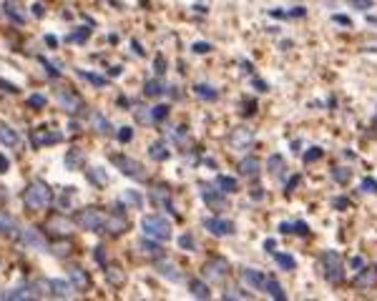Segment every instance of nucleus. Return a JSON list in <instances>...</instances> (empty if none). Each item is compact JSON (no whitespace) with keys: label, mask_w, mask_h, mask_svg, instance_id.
Here are the masks:
<instances>
[{"label":"nucleus","mask_w":377,"mask_h":301,"mask_svg":"<svg viewBox=\"0 0 377 301\" xmlns=\"http://www.w3.org/2000/svg\"><path fill=\"white\" fill-rule=\"evenodd\" d=\"M76 223L81 226L83 231H103L106 223H108V216H106V211L91 206V208L78 211V214H76Z\"/></svg>","instance_id":"obj_1"},{"label":"nucleus","mask_w":377,"mask_h":301,"mask_svg":"<svg viewBox=\"0 0 377 301\" xmlns=\"http://www.w3.org/2000/svg\"><path fill=\"white\" fill-rule=\"evenodd\" d=\"M51 199H53V193L43 181H33V184L25 188V203L31 208H46L51 203Z\"/></svg>","instance_id":"obj_2"},{"label":"nucleus","mask_w":377,"mask_h":301,"mask_svg":"<svg viewBox=\"0 0 377 301\" xmlns=\"http://www.w3.org/2000/svg\"><path fill=\"white\" fill-rule=\"evenodd\" d=\"M141 226H143V234H146L149 238H156V241H169L171 238V226L161 216H143Z\"/></svg>","instance_id":"obj_3"},{"label":"nucleus","mask_w":377,"mask_h":301,"mask_svg":"<svg viewBox=\"0 0 377 301\" xmlns=\"http://www.w3.org/2000/svg\"><path fill=\"white\" fill-rule=\"evenodd\" d=\"M322 264H325V276L332 281V284H337V281H342V261H340V256L335 253V251H327L325 256H322Z\"/></svg>","instance_id":"obj_4"},{"label":"nucleus","mask_w":377,"mask_h":301,"mask_svg":"<svg viewBox=\"0 0 377 301\" xmlns=\"http://www.w3.org/2000/svg\"><path fill=\"white\" fill-rule=\"evenodd\" d=\"M226 271H229V264H226L224 259H211V261H206V266H204V279H206V281H222Z\"/></svg>","instance_id":"obj_5"},{"label":"nucleus","mask_w":377,"mask_h":301,"mask_svg":"<svg viewBox=\"0 0 377 301\" xmlns=\"http://www.w3.org/2000/svg\"><path fill=\"white\" fill-rule=\"evenodd\" d=\"M116 163H119V168L126 173V176H131V178H143V166L134 158H116Z\"/></svg>","instance_id":"obj_6"},{"label":"nucleus","mask_w":377,"mask_h":301,"mask_svg":"<svg viewBox=\"0 0 377 301\" xmlns=\"http://www.w3.org/2000/svg\"><path fill=\"white\" fill-rule=\"evenodd\" d=\"M51 291H53V296H58V299H68V296H73L76 286L68 284V281H63V279H51Z\"/></svg>","instance_id":"obj_7"},{"label":"nucleus","mask_w":377,"mask_h":301,"mask_svg":"<svg viewBox=\"0 0 377 301\" xmlns=\"http://www.w3.org/2000/svg\"><path fill=\"white\" fill-rule=\"evenodd\" d=\"M241 279H244V284H249L252 289H264V281H267V276L262 274V271H257V268H244Z\"/></svg>","instance_id":"obj_8"},{"label":"nucleus","mask_w":377,"mask_h":301,"mask_svg":"<svg viewBox=\"0 0 377 301\" xmlns=\"http://www.w3.org/2000/svg\"><path fill=\"white\" fill-rule=\"evenodd\" d=\"M0 143L8 146V148H16L20 143V135L16 133V128H10L8 123H3V120H0Z\"/></svg>","instance_id":"obj_9"},{"label":"nucleus","mask_w":377,"mask_h":301,"mask_svg":"<svg viewBox=\"0 0 377 301\" xmlns=\"http://www.w3.org/2000/svg\"><path fill=\"white\" fill-rule=\"evenodd\" d=\"M204 226H206V229H209L214 236H226V234H231V229H234V226H231L229 221L216 218V216H214V218H206V223H204Z\"/></svg>","instance_id":"obj_10"},{"label":"nucleus","mask_w":377,"mask_h":301,"mask_svg":"<svg viewBox=\"0 0 377 301\" xmlns=\"http://www.w3.org/2000/svg\"><path fill=\"white\" fill-rule=\"evenodd\" d=\"M106 229L111 231V234H123L126 229H128V221L121 216V214H113V216H108V223H106Z\"/></svg>","instance_id":"obj_11"},{"label":"nucleus","mask_w":377,"mask_h":301,"mask_svg":"<svg viewBox=\"0 0 377 301\" xmlns=\"http://www.w3.org/2000/svg\"><path fill=\"white\" fill-rule=\"evenodd\" d=\"M149 156H151L154 161H166V158L171 156V150H169V146H166L164 141H156V143L149 146Z\"/></svg>","instance_id":"obj_12"},{"label":"nucleus","mask_w":377,"mask_h":301,"mask_svg":"<svg viewBox=\"0 0 377 301\" xmlns=\"http://www.w3.org/2000/svg\"><path fill=\"white\" fill-rule=\"evenodd\" d=\"M259 166H262V163H259V158L257 156H249V158H244L239 163V173L241 176H257L259 173Z\"/></svg>","instance_id":"obj_13"},{"label":"nucleus","mask_w":377,"mask_h":301,"mask_svg":"<svg viewBox=\"0 0 377 301\" xmlns=\"http://www.w3.org/2000/svg\"><path fill=\"white\" fill-rule=\"evenodd\" d=\"M264 289H267V294H269L272 299H277V301H284V299H287L282 284H279L277 279H267V281H264Z\"/></svg>","instance_id":"obj_14"},{"label":"nucleus","mask_w":377,"mask_h":301,"mask_svg":"<svg viewBox=\"0 0 377 301\" xmlns=\"http://www.w3.org/2000/svg\"><path fill=\"white\" fill-rule=\"evenodd\" d=\"M188 291H191L196 299H209V296H211V291H209V284L199 281V279H191V281H188Z\"/></svg>","instance_id":"obj_15"},{"label":"nucleus","mask_w":377,"mask_h":301,"mask_svg":"<svg viewBox=\"0 0 377 301\" xmlns=\"http://www.w3.org/2000/svg\"><path fill=\"white\" fill-rule=\"evenodd\" d=\"M35 286H28V289H16V291H10L5 294V299H13V301H23V299H35Z\"/></svg>","instance_id":"obj_16"},{"label":"nucleus","mask_w":377,"mask_h":301,"mask_svg":"<svg viewBox=\"0 0 377 301\" xmlns=\"http://www.w3.org/2000/svg\"><path fill=\"white\" fill-rule=\"evenodd\" d=\"M216 184H219L222 193H234V191H239V184H237V178H229V176H219V178H216Z\"/></svg>","instance_id":"obj_17"},{"label":"nucleus","mask_w":377,"mask_h":301,"mask_svg":"<svg viewBox=\"0 0 377 301\" xmlns=\"http://www.w3.org/2000/svg\"><path fill=\"white\" fill-rule=\"evenodd\" d=\"M70 279H73V284H76V289H78V291L88 289V276H86V271H81V268H70Z\"/></svg>","instance_id":"obj_18"},{"label":"nucleus","mask_w":377,"mask_h":301,"mask_svg":"<svg viewBox=\"0 0 377 301\" xmlns=\"http://www.w3.org/2000/svg\"><path fill=\"white\" fill-rule=\"evenodd\" d=\"M23 241H25L28 246H33V249H46V241H43V238H40L33 229H28V231L23 234Z\"/></svg>","instance_id":"obj_19"},{"label":"nucleus","mask_w":377,"mask_h":301,"mask_svg":"<svg viewBox=\"0 0 377 301\" xmlns=\"http://www.w3.org/2000/svg\"><path fill=\"white\" fill-rule=\"evenodd\" d=\"M16 231H18V226H16V221H13L10 216H5V214H0V234H8V236H16Z\"/></svg>","instance_id":"obj_20"},{"label":"nucleus","mask_w":377,"mask_h":301,"mask_svg":"<svg viewBox=\"0 0 377 301\" xmlns=\"http://www.w3.org/2000/svg\"><path fill=\"white\" fill-rule=\"evenodd\" d=\"M141 249L146 251L149 256H161V251H164L161 246H158V241H156V238H149V236L141 241Z\"/></svg>","instance_id":"obj_21"},{"label":"nucleus","mask_w":377,"mask_h":301,"mask_svg":"<svg viewBox=\"0 0 377 301\" xmlns=\"http://www.w3.org/2000/svg\"><path fill=\"white\" fill-rule=\"evenodd\" d=\"M158 268H161V274L169 276L171 281H181V274L176 271V266H173L171 261H161V264H158Z\"/></svg>","instance_id":"obj_22"},{"label":"nucleus","mask_w":377,"mask_h":301,"mask_svg":"<svg viewBox=\"0 0 377 301\" xmlns=\"http://www.w3.org/2000/svg\"><path fill=\"white\" fill-rule=\"evenodd\" d=\"M194 90H196V96H199V98H204V100H216V90H214L211 85H204V83H199V85H196Z\"/></svg>","instance_id":"obj_23"},{"label":"nucleus","mask_w":377,"mask_h":301,"mask_svg":"<svg viewBox=\"0 0 377 301\" xmlns=\"http://www.w3.org/2000/svg\"><path fill=\"white\" fill-rule=\"evenodd\" d=\"M143 93H146V96H151V98L161 96V93H164V85H161V81H149V83H146V88H143Z\"/></svg>","instance_id":"obj_24"},{"label":"nucleus","mask_w":377,"mask_h":301,"mask_svg":"<svg viewBox=\"0 0 377 301\" xmlns=\"http://www.w3.org/2000/svg\"><path fill=\"white\" fill-rule=\"evenodd\" d=\"M274 259H277V264H279L282 268H287V271L297 268V261L292 259V256H287V253H274Z\"/></svg>","instance_id":"obj_25"},{"label":"nucleus","mask_w":377,"mask_h":301,"mask_svg":"<svg viewBox=\"0 0 377 301\" xmlns=\"http://www.w3.org/2000/svg\"><path fill=\"white\" fill-rule=\"evenodd\" d=\"M58 100H61L66 108L70 105V113H76V108H81V100H78L76 96H66V93H61V96H58Z\"/></svg>","instance_id":"obj_26"},{"label":"nucleus","mask_w":377,"mask_h":301,"mask_svg":"<svg viewBox=\"0 0 377 301\" xmlns=\"http://www.w3.org/2000/svg\"><path fill=\"white\" fill-rule=\"evenodd\" d=\"M360 188L365 191V193H377V181H375V178H365V181L360 184Z\"/></svg>","instance_id":"obj_27"},{"label":"nucleus","mask_w":377,"mask_h":301,"mask_svg":"<svg viewBox=\"0 0 377 301\" xmlns=\"http://www.w3.org/2000/svg\"><path fill=\"white\" fill-rule=\"evenodd\" d=\"M106 279L113 281V284H123V276L119 274V268H108V266H106Z\"/></svg>","instance_id":"obj_28"},{"label":"nucleus","mask_w":377,"mask_h":301,"mask_svg":"<svg viewBox=\"0 0 377 301\" xmlns=\"http://www.w3.org/2000/svg\"><path fill=\"white\" fill-rule=\"evenodd\" d=\"M350 5L357 10H370L372 8V0H350Z\"/></svg>","instance_id":"obj_29"},{"label":"nucleus","mask_w":377,"mask_h":301,"mask_svg":"<svg viewBox=\"0 0 377 301\" xmlns=\"http://www.w3.org/2000/svg\"><path fill=\"white\" fill-rule=\"evenodd\" d=\"M166 113H169V108H166V105H156V108H154V113H151V118H156V120H164V118H166Z\"/></svg>","instance_id":"obj_30"},{"label":"nucleus","mask_w":377,"mask_h":301,"mask_svg":"<svg viewBox=\"0 0 377 301\" xmlns=\"http://www.w3.org/2000/svg\"><path fill=\"white\" fill-rule=\"evenodd\" d=\"M131 138H134V131H131V128H121V131H119V141H121V143H128Z\"/></svg>","instance_id":"obj_31"},{"label":"nucleus","mask_w":377,"mask_h":301,"mask_svg":"<svg viewBox=\"0 0 377 301\" xmlns=\"http://www.w3.org/2000/svg\"><path fill=\"white\" fill-rule=\"evenodd\" d=\"M292 234H309L307 223H304V221H294L292 223Z\"/></svg>","instance_id":"obj_32"},{"label":"nucleus","mask_w":377,"mask_h":301,"mask_svg":"<svg viewBox=\"0 0 377 301\" xmlns=\"http://www.w3.org/2000/svg\"><path fill=\"white\" fill-rule=\"evenodd\" d=\"M231 141H234V143H249V141H252V133H249V131H244V133H237V135H234V138H231Z\"/></svg>","instance_id":"obj_33"},{"label":"nucleus","mask_w":377,"mask_h":301,"mask_svg":"<svg viewBox=\"0 0 377 301\" xmlns=\"http://www.w3.org/2000/svg\"><path fill=\"white\" fill-rule=\"evenodd\" d=\"M320 156H322V150H320V148H309V150H307V153H304V161H307V163H309V161H317V158H320Z\"/></svg>","instance_id":"obj_34"},{"label":"nucleus","mask_w":377,"mask_h":301,"mask_svg":"<svg viewBox=\"0 0 377 301\" xmlns=\"http://www.w3.org/2000/svg\"><path fill=\"white\" fill-rule=\"evenodd\" d=\"M123 201H126V203H131V206H141V199H138L134 191H128V193L123 196Z\"/></svg>","instance_id":"obj_35"},{"label":"nucleus","mask_w":377,"mask_h":301,"mask_svg":"<svg viewBox=\"0 0 377 301\" xmlns=\"http://www.w3.org/2000/svg\"><path fill=\"white\" fill-rule=\"evenodd\" d=\"M28 103H31L33 108H43V105H46V98H40V96H31V98H28Z\"/></svg>","instance_id":"obj_36"},{"label":"nucleus","mask_w":377,"mask_h":301,"mask_svg":"<svg viewBox=\"0 0 377 301\" xmlns=\"http://www.w3.org/2000/svg\"><path fill=\"white\" fill-rule=\"evenodd\" d=\"M179 246H181V249H194V238H191V236H181V238H179Z\"/></svg>","instance_id":"obj_37"},{"label":"nucleus","mask_w":377,"mask_h":301,"mask_svg":"<svg viewBox=\"0 0 377 301\" xmlns=\"http://www.w3.org/2000/svg\"><path fill=\"white\" fill-rule=\"evenodd\" d=\"M269 168L277 173V168H282V156H272V161H269Z\"/></svg>","instance_id":"obj_38"},{"label":"nucleus","mask_w":377,"mask_h":301,"mask_svg":"<svg viewBox=\"0 0 377 301\" xmlns=\"http://www.w3.org/2000/svg\"><path fill=\"white\" fill-rule=\"evenodd\" d=\"M211 45L209 43H194V53H209Z\"/></svg>","instance_id":"obj_39"},{"label":"nucleus","mask_w":377,"mask_h":301,"mask_svg":"<svg viewBox=\"0 0 377 301\" xmlns=\"http://www.w3.org/2000/svg\"><path fill=\"white\" fill-rule=\"evenodd\" d=\"M93 120H96V126H98V131H101V133H106V131H108V123H106V120L101 118V116H96Z\"/></svg>","instance_id":"obj_40"},{"label":"nucleus","mask_w":377,"mask_h":301,"mask_svg":"<svg viewBox=\"0 0 377 301\" xmlns=\"http://www.w3.org/2000/svg\"><path fill=\"white\" fill-rule=\"evenodd\" d=\"M8 168H10V161L0 153V173H8Z\"/></svg>","instance_id":"obj_41"},{"label":"nucleus","mask_w":377,"mask_h":301,"mask_svg":"<svg viewBox=\"0 0 377 301\" xmlns=\"http://www.w3.org/2000/svg\"><path fill=\"white\" fill-rule=\"evenodd\" d=\"M204 199H206V201H211V203H219V201H222V199H219V196H216V193H211L209 188L204 191Z\"/></svg>","instance_id":"obj_42"},{"label":"nucleus","mask_w":377,"mask_h":301,"mask_svg":"<svg viewBox=\"0 0 377 301\" xmlns=\"http://www.w3.org/2000/svg\"><path fill=\"white\" fill-rule=\"evenodd\" d=\"M370 281H375V274H362V276H357V284H370Z\"/></svg>","instance_id":"obj_43"},{"label":"nucleus","mask_w":377,"mask_h":301,"mask_svg":"<svg viewBox=\"0 0 377 301\" xmlns=\"http://www.w3.org/2000/svg\"><path fill=\"white\" fill-rule=\"evenodd\" d=\"M335 20L342 23V25H350V18H344V15H335Z\"/></svg>","instance_id":"obj_44"},{"label":"nucleus","mask_w":377,"mask_h":301,"mask_svg":"<svg viewBox=\"0 0 377 301\" xmlns=\"http://www.w3.org/2000/svg\"><path fill=\"white\" fill-rule=\"evenodd\" d=\"M274 246H277V244H274V238H267V241H264V249H267V251H272Z\"/></svg>","instance_id":"obj_45"}]
</instances>
